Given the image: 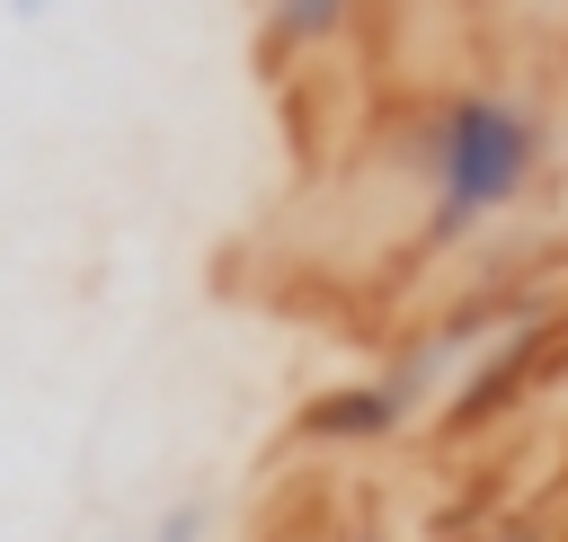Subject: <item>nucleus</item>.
<instances>
[{"label":"nucleus","instance_id":"1","mask_svg":"<svg viewBox=\"0 0 568 542\" xmlns=\"http://www.w3.org/2000/svg\"><path fill=\"white\" fill-rule=\"evenodd\" d=\"M399 169L417 178V258H453L532 195V178L550 169V116L532 89L462 80L408 107Z\"/></svg>","mask_w":568,"mask_h":542},{"label":"nucleus","instance_id":"2","mask_svg":"<svg viewBox=\"0 0 568 542\" xmlns=\"http://www.w3.org/2000/svg\"><path fill=\"white\" fill-rule=\"evenodd\" d=\"M550 347H559V302L541 293L524 320H506V329H497V338H488V347L462 364V382L444 391L435 426H444V435H479V426H497V418H506V409H515V400L541 382L532 364H541Z\"/></svg>","mask_w":568,"mask_h":542},{"label":"nucleus","instance_id":"3","mask_svg":"<svg viewBox=\"0 0 568 542\" xmlns=\"http://www.w3.org/2000/svg\"><path fill=\"white\" fill-rule=\"evenodd\" d=\"M408 426V409L373 382V373H346V382H320L302 409H293V435L320 444V453H364V444H390Z\"/></svg>","mask_w":568,"mask_h":542},{"label":"nucleus","instance_id":"4","mask_svg":"<svg viewBox=\"0 0 568 542\" xmlns=\"http://www.w3.org/2000/svg\"><path fill=\"white\" fill-rule=\"evenodd\" d=\"M355 18H364V0H257V71L275 80V71L328 53Z\"/></svg>","mask_w":568,"mask_h":542},{"label":"nucleus","instance_id":"5","mask_svg":"<svg viewBox=\"0 0 568 542\" xmlns=\"http://www.w3.org/2000/svg\"><path fill=\"white\" fill-rule=\"evenodd\" d=\"M124 542H213V506L204 498H178V506H160L142 533H124Z\"/></svg>","mask_w":568,"mask_h":542},{"label":"nucleus","instance_id":"6","mask_svg":"<svg viewBox=\"0 0 568 542\" xmlns=\"http://www.w3.org/2000/svg\"><path fill=\"white\" fill-rule=\"evenodd\" d=\"M470 542H550V533H541V515H497V524L470 533Z\"/></svg>","mask_w":568,"mask_h":542},{"label":"nucleus","instance_id":"7","mask_svg":"<svg viewBox=\"0 0 568 542\" xmlns=\"http://www.w3.org/2000/svg\"><path fill=\"white\" fill-rule=\"evenodd\" d=\"M9 9H18V18H44V9H62V0H9Z\"/></svg>","mask_w":568,"mask_h":542},{"label":"nucleus","instance_id":"8","mask_svg":"<svg viewBox=\"0 0 568 542\" xmlns=\"http://www.w3.org/2000/svg\"><path fill=\"white\" fill-rule=\"evenodd\" d=\"M337 542H390V533H373V524H355V533H337Z\"/></svg>","mask_w":568,"mask_h":542},{"label":"nucleus","instance_id":"9","mask_svg":"<svg viewBox=\"0 0 568 542\" xmlns=\"http://www.w3.org/2000/svg\"><path fill=\"white\" fill-rule=\"evenodd\" d=\"M559 338H568V293H559Z\"/></svg>","mask_w":568,"mask_h":542}]
</instances>
